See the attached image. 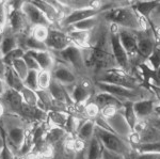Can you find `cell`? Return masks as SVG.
Here are the masks:
<instances>
[{
    "instance_id": "1",
    "label": "cell",
    "mask_w": 160,
    "mask_h": 159,
    "mask_svg": "<svg viewBox=\"0 0 160 159\" xmlns=\"http://www.w3.org/2000/svg\"><path fill=\"white\" fill-rule=\"evenodd\" d=\"M83 53L89 74L93 76L92 78L102 72L120 70L111 48L110 25L104 20L92 30L90 47L83 49Z\"/></svg>"
},
{
    "instance_id": "2",
    "label": "cell",
    "mask_w": 160,
    "mask_h": 159,
    "mask_svg": "<svg viewBox=\"0 0 160 159\" xmlns=\"http://www.w3.org/2000/svg\"><path fill=\"white\" fill-rule=\"evenodd\" d=\"M132 2H121L118 7L102 13V20L110 25H115L118 28L141 31L140 15L131 6Z\"/></svg>"
},
{
    "instance_id": "3",
    "label": "cell",
    "mask_w": 160,
    "mask_h": 159,
    "mask_svg": "<svg viewBox=\"0 0 160 159\" xmlns=\"http://www.w3.org/2000/svg\"><path fill=\"white\" fill-rule=\"evenodd\" d=\"M93 81L121 86L129 89H139L144 87V82L141 78L127 74L121 70H111L99 73L93 78Z\"/></svg>"
},
{
    "instance_id": "4",
    "label": "cell",
    "mask_w": 160,
    "mask_h": 159,
    "mask_svg": "<svg viewBox=\"0 0 160 159\" xmlns=\"http://www.w3.org/2000/svg\"><path fill=\"white\" fill-rule=\"evenodd\" d=\"M94 136L102 142V147L109 151L121 154L125 157L131 156L136 153L127 140L123 139V138H121L120 136H118L112 132L96 126Z\"/></svg>"
},
{
    "instance_id": "5",
    "label": "cell",
    "mask_w": 160,
    "mask_h": 159,
    "mask_svg": "<svg viewBox=\"0 0 160 159\" xmlns=\"http://www.w3.org/2000/svg\"><path fill=\"white\" fill-rule=\"evenodd\" d=\"M56 53L59 59H61V62L69 66L79 78H89L90 77L89 70L86 64V59H84L83 49L75 45H71L66 49Z\"/></svg>"
},
{
    "instance_id": "6",
    "label": "cell",
    "mask_w": 160,
    "mask_h": 159,
    "mask_svg": "<svg viewBox=\"0 0 160 159\" xmlns=\"http://www.w3.org/2000/svg\"><path fill=\"white\" fill-rule=\"evenodd\" d=\"M118 29V26L110 25L111 48H112L113 57H114V59H115V62H117V64H118V67L120 68L121 71L125 72V73H127V74H130V75H133L132 66H131L129 57H128L125 48L123 47L122 43H121Z\"/></svg>"
},
{
    "instance_id": "7",
    "label": "cell",
    "mask_w": 160,
    "mask_h": 159,
    "mask_svg": "<svg viewBox=\"0 0 160 159\" xmlns=\"http://www.w3.org/2000/svg\"><path fill=\"white\" fill-rule=\"evenodd\" d=\"M118 37H120L121 43H122L123 47L125 48L126 52H127L128 57H129L131 66H132L133 75L137 76L136 70H137V67L140 65V60H139V55H138V43H137L136 31L118 28Z\"/></svg>"
},
{
    "instance_id": "8",
    "label": "cell",
    "mask_w": 160,
    "mask_h": 159,
    "mask_svg": "<svg viewBox=\"0 0 160 159\" xmlns=\"http://www.w3.org/2000/svg\"><path fill=\"white\" fill-rule=\"evenodd\" d=\"M136 34L137 43H138L139 60H140V64H142L153 53L154 49L157 46V42L154 35V31L152 29V26L144 31H136Z\"/></svg>"
},
{
    "instance_id": "9",
    "label": "cell",
    "mask_w": 160,
    "mask_h": 159,
    "mask_svg": "<svg viewBox=\"0 0 160 159\" xmlns=\"http://www.w3.org/2000/svg\"><path fill=\"white\" fill-rule=\"evenodd\" d=\"M51 75L55 80L63 84L68 90H69V88L73 89L79 80L77 74L69 66L61 61H56L55 66L51 70Z\"/></svg>"
},
{
    "instance_id": "10",
    "label": "cell",
    "mask_w": 160,
    "mask_h": 159,
    "mask_svg": "<svg viewBox=\"0 0 160 159\" xmlns=\"http://www.w3.org/2000/svg\"><path fill=\"white\" fill-rule=\"evenodd\" d=\"M45 44L51 52H60V51L69 47L71 45H73V43H72L68 32L61 29L50 28L49 34H48Z\"/></svg>"
},
{
    "instance_id": "11",
    "label": "cell",
    "mask_w": 160,
    "mask_h": 159,
    "mask_svg": "<svg viewBox=\"0 0 160 159\" xmlns=\"http://www.w3.org/2000/svg\"><path fill=\"white\" fill-rule=\"evenodd\" d=\"M133 132L140 137V144H151L160 142V130L148 121H138Z\"/></svg>"
},
{
    "instance_id": "12",
    "label": "cell",
    "mask_w": 160,
    "mask_h": 159,
    "mask_svg": "<svg viewBox=\"0 0 160 159\" xmlns=\"http://www.w3.org/2000/svg\"><path fill=\"white\" fill-rule=\"evenodd\" d=\"M8 22H9V30L15 35L28 34L27 32L29 30L30 22L22 10L10 12L8 14Z\"/></svg>"
},
{
    "instance_id": "13",
    "label": "cell",
    "mask_w": 160,
    "mask_h": 159,
    "mask_svg": "<svg viewBox=\"0 0 160 159\" xmlns=\"http://www.w3.org/2000/svg\"><path fill=\"white\" fill-rule=\"evenodd\" d=\"M107 122L114 134H117L121 138L128 141V138L130 137V135L132 134L133 130L131 129L129 124L126 121L125 117L123 114V109L120 110L114 117L108 119Z\"/></svg>"
},
{
    "instance_id": "14",
    "label": "cell",
    "mask_w": 160,
    "mask_h": 159,
    "mask_svg": "<svg viewBox=\"0 0 160 159\" xmlns=\"http://www.w3.org/2000/svg\"><path fill=\"white\" fill-rule=\"evenodd\" d=\"M22 11L25 13L30 25H33L32 27H35V26H45V27L49 28L51 26L49 20L46 18V16L43 14V12L38 7H35L31 1L24 2Z\"/></svg>"
},
{
    "instance_id": "15",
    "label": "cell",
    "mask_w": 160,
    "mask_h": 159,
    "mask_svg": "<svg viewBox=\"0 0 160 159\" xmlns=\"http://www.w3.org/2000/svg\"><path fill=\"white\" fill-rule=\"evenodd\" d=\"M104 11H100V10L96 9H91V7H88V9H81V10H75L68 14L66 17H64L63 19L60 22V24L62 27H65L66 29L69 28L71 26H73L74 24H77L79 22H82L84 19L91 18V17L97 16V15L102 14Z\"/></svg>"
},
{
    "instance_id": "16",
    "label": "cell",
    "mask_w": 160,
    "mask_h": 159,
    "mask_svg": "<svg viewBox=\"0 0 160 159\" xmlns=\"http://www.w3.org/2000/svg\"><path fill=\"white\" fill-rule=\"evenodd\" d=\"M0 102L4 105L8 106L11 111L14 113L22 115V105H24V101H22V97L20 92H17L13 89L7 88L4 94L0 98Z\"/></svg>"
},
{
    "instance_id": "17",
    "label": "cell",
    "mask_w": 160,
    "mask_h": 159,
    "mask_svg": "<svg viewBox=\"0 0 160 159\" xmlns=\"http://www.w3.org/2000/svg\"><path fill=\"white\" fill-rule=\"evenodd\" d=\"M48 92L50 93V95L52 96V98L55 99L56 102H59L61 104H64L66 106H72V105H75L73 99L71 97V94H69L68 90L61 84L59 81L55 80L52 78L49 86V89H48Z\"/></svg>"
},
{
    "instance_id": "18",
    "label": "cell",
    "mask_w": 160,
    "mask_h": 159,
    "mask_svg": "<svg viewBox=\"0 0 160 159\" xmlns=\"http://www.w3.org/2000/svg\"><path fill=\"white\" fill-rule=\"evenodd\" d=\"M158 102L156 98L143 99V101L133 102V109L138 117L139 121H146L154 115V109L156 102Z\"/></svg>"
},
{
    "instance_id": "19",
    "label": "cell",
    "mask_w": 160,
    "mask_h": 159,
    "mask_svg": "<svg viewBox=\"0 0 160 159\" xmlns=\"http://www.w3.org/2000/svg\"><path fill=\"white\" fill-rule=\"evenodd\" d=\"M32 58L35 59V61L40 65L41 71H50L53 68L56 64V58L53 57L52 52L50 50L48 51H27Z\"/></svg>"
},
{
    "instance_id": "20",
    "label": "cell",
    "mask_w": 160,
    "mask_h": 159,
    "mask_svg": "<svg viewBox=\"0 0 160 159\" xmlns=\"http://www.w3.org/2000/svg\"><path fill=\"white\" fill-rule=\"evenodd\" d=\"M66 32H68L73 45L81 48V49H88L90 47L92 31H79V30L68 29Z\"/></svg>"
},
{
    "instance_id": "21",
    "label": "cell",
    "mask_w": 160,
    "mask_h": 159,
    "mask_svg": "<svg viewBox=\"0 0 160 159\" xmlns=\"http://www.w3.org/2000/svg\"><path fill=\"white\" fill-rule=\"evenodd\" d=\"M92 102H95V104L99 107V109L104 108L106 106H110V105L118 106V108H121V109L124 108V102L118 101L117 97H114L109 93H106V92L97 91V90L92 97Z\"/></svg>"
},
{
    "instance_id": "22",
    "label": "cell",
    "mask_w": 160,
    "mask_h": 159,
    "mask_svg": "<svg viewBox=\"0 0 160 159\" xmlns=\"http://www.w3.org/2000/svg\"><path fill=\"white\" fill-rule=\"evenodd\" d=\"M35 7H38L43 14L46 16V18L49 20L51 25L53 24H60L61 16L59 12L49 3V1H42V0H37V1H31Z\"/></svg>"
},
{
    "instance_id": "23",
    "label": "cell",
    "mask_w": 160,
    "mask_h": 159,
    "mask_svg": "<svg viewBox=\"0 0 160 159\" xmlns=\"http://www.w3.org/2000/svg\"><path fill=\"white\" fill-rule=\"evenodd\" d=\"M158 3L159 1H135L131 3V6L139 15L143 16L144 18L149 22L152 14L154 13Z\"/></svg>"
},
{
    "instance_id": "24",
    "label": "cell",
    "mask_w": 160,
    "mask_h": 159,
    "mask_svg": "<svg viewBox=\"0 0 160 159\" xmlns=\"http://www.w3.org/2000/svg\"><path fill=\"white\" fill-rule=\"evenodd\" d=\"M4 82H6L7 87L10 89H13L17 92H20L22 89L25 88L24 80L15 73V71L13 70L11 66L7 67V73L6 77H4Z\"/></svg>"
},
{
    "instance_id": "25",
    "label": "cell",
    "mask_w": 160,
    "mask_h": 159,
    "mask_svg": "<svg viewBox=\"0 0 160 159\" xmlns=\"http://www.w3.org/2000/svg\"><path fill=\"white\" fill-rule=\"evenodd\" d=\"M25 134H26V130L24 127H20V126L9 127V130H8L9 140L17 151H19L20 148H22V144H24Z\"/></svg>"
},
{
    "instance_id": "26",
    "label": "cell",
    "mask_w": 160,
    "mask_h": 159,
    "mask_svg": "<svg viewBox=\"0 0 160 159\" xmlns=\"http://www.w3.org/2000/svg\"><path fill=\"white\" fill-rule=\"evenodd\" d=\"M95 127H96V125H95V122L93 120H86V121H83L82 124L80 125L76 137L88 143L94 137Z\"/></svg>"
},
{
    "instance_id": "27",
    "label": "cell",
    "mask_w": 160,
    "mask_h": 159,
    "mask_svg": "<svg viewBox=\"0 0 160 159\" xmlns=\"http://www.w3.org/2000/svg\"><path fill=\"white\" fill-rule=\"evenodd\" d=\"M102 150H104V147H102V142L94 136L88 142L86 150V159H102Z\"/></svg>"
},
{
    "instance_id": "28",
    "label": "cell",
    "mask_w": 160,
    "mask_h": 159,
    "mask_svg": "<svg viewBox=\"0 0 160 159\" xmlns=\"http://www.w3.org/2000/svg\"><path fill=\"white\" fill-rule=\"evenodd\" d=\"M102 22V14H99V15H97V16L91 17V18L84 19V20H82V22L74 24L73 26H71L69 28H68V29L79 30V31H92V30H94L97 26L100 25Z\"/></svg>"
},
{
    "instance_id": "29",
    "label": "cell",
    "mask_w": 160,
    "mask_h": 159,
    "mask_svg": "<svg viewBox=\"0 0 160 159\" xmlns=\"http://www.w3.org/2000/svg\"><path fill=\"white\" fill-rule=\"evenodd\" d=\"M17 35L12 33L9 30V32L2 33V40H1V53L2 58L15 48H17Z\"/></svg>"
},
{
    "instance_id": "30",
    "label": "cell",
    "mask_w": 160,
    "mask_h": 159,
    "mask_svg": "<svg viewBox=\"0 0 160 159\" xmlns=\"http://www.w3.org/2000/svg\"><path fill=\"white\" fill-rule=\"evenodd\" d=\"M68 135L66 130L64 128L61 127H51L49 130L46 132V135L44 137V141L46 143L50 145H53L55 147L56 144H58L60 141H62L64 139V137Z\"/></svg>"
},
{
    "instance_id": "31",
    "label": "cell",
    "mask_w": 160,
    "mask_h": 159,
    "mask_svg": "<svg viewBox=\"0 0 160 159\" xmlns=\"http://www.w3.org/2000/svg\"><path fill=\"white\" fill-rule=\"evenodd\" d=\"M69 114L64 111H56V110H50L47 112V120L49 123L55 127L65 128L66 123H68Z\"/></svg>"
},
{
    "instance_id": "32",
    "label": "cell",
    "mask_w": 160,
    "mask_h": 159,
    "mask_svg": "<svg viewBox=\"0 0 160 159\" xmlns=\"http://www.w3.org/2000/svg\"><path fill=\"white\" fill-rule=\"evenodd\" d=\"M123 114L125 117L126 121L129 124L131 129H135L137 123H138V117H137L135 109H133V102H125L123 108Z\"/></svg>"
},
{
    "instance_id": "33",
    "label": "cell",
    "mask_w": 160,
    "mask_h": 159,
    "mask_svg": "<svg viewBox=\"0 0 160 159\" xmlns=\"http://www.w3.org/2000/svg\"><path fill=\"white\" fill-rule=\"evenodd\" d=\"M20 94H22V101H24L25 104L29 105V106H33V107H38V95L37 93V91H33L27 87H25L24 89L20 91Z\"/></svg>"
},
{
    "instance_id": "34",
    "label": "cell",
    "mask_w": 160,
    "mask_h": 159,
    "mask_svg": "<svg viewBox=\"0 0 160 159\" xmlns=\"http://www.w3.org/2000/svg\"><path fill=\"white\" fill-rule=\"evenodd\" d=\"M51 80H52V75H51L50 71H40L38 75V90L47 91V90L49 89Z\"/></svg>"
},
{
    "instance_id": "35",
    "label": "cell",
    "mask_w": 160,
    "mask_h": 159,
    "mask_svg": "<svg viewBox=\"0 0 160 159\" xmlns=\"http://www.w3.org/2000/svg\"><path fill=\"white\" fill-rule=\"evenodd\" d=\"M49 29L50 28L45 27V26H35V27L31 28L30 35L34 37L35 40L45 43L48 37V34H49Z\"/></svg>"
},
{
    "instance_id": "36",
    "label": "cell",
    "mask_w": 160,
    "mask_h": 159,
    "mask_svg": "<svg viewBox=\"0 0 160 159\" xmlns=\"http://www.w3.org/2000/svg\"><path fill=\"white\" fill-rule=\"evenodd\" d=\"M151 71H156L160 66V46L157 45L153 53L148 57L145 62H143Z\"/></svg>"
},
{
    "instance_id": "37",
    "label": "cell",
    "mask_w": 160,
    "mask_h": 159,
    "mask_svg": "<svg viewBox=\"0 0 160 159\" xmlns=\"http://www.w3.org/2000/svg\"><path fill=\"white\" fill-rule=\"evenodd\" d=\"M11 67L15 71V73H16L17 75L22 79V80H25L26 77H27V75H28V73H29V70H28L27 65H26V63H25V61L22 58L15 60L14 62L12 63Z\"/></svg>"
},
{
    "instance_id": "38",
    "label": "cell",
    "mask_w": 160,
    "mask_h": 159,
    "mask_svg": "<svg viewBox=\"0 0 160 159\" xmlns=\"http://www.w3.org/2000/svg\"><path fill=\"white\" fill-rule=\"evenodd\" d=\"M83 110H84V115H86V117L89 120H95L100 114L99 107L92 101L87 102V104L84 105Z\"/></svg>"
},
{
    "instance_id": "39",
    "label": "cell",
    "mask_w": 160,
    "mask_h": 159,
    "mask_svg": "<svg viewBox=\"0 0 160 159\" xmlns=\"http://www.w3.org/2000/svg\"><path fill=\"white\" fill-rule=\"evenodd\" d=\"M25 53L26 52L22 49V48L17 47V48H15L14 50H12L11 52H9L8 55L4 56V57L2 58V60H3V62L6 63L8 66H11L12 63L14 62L15 60H17V59L24 58Z\"/></svg>"
},
{
    "instance_id": "40",
    "label": "cell",
    "mask_w": 160,
    "mask_h": 159,
    "mask_svg": "<svg viewBox=\"0 0 160 159\" xmlns=\"http://www.w3.org/2000/svg\"><path fill=\"white\" fill-rule=\"evenodd\" d=\"M38 71H29L27 77H26V79L24 80L25 87H27V88L33 90V91H38Z\"/></svg>"
},
{
    "instance_id": "41",
    "label": "cell",
    "mask_w": 160,
    "mask_h": 159,
    "mask_svg": "<svg viewBox=\"0 0 160 159\" xmlns=\"http://www.w3.org/2000/svg\"><path fill=\"white\" fill-rule=\"evenodd\" d=\"M136 153H160V142L151 144H140L135 148Z\"/></svg>"
},
{
    "instance_id": "42",
    "label": "cell",
    "mask_w": 160,
    "mask_h": 159,
    "mask_svg": "<svg viewBox=\"0 0 160 159\" xmlns=\"http://www.w3.org/2000/svg\"><path fill=\"white\" fill-rule=\"evenodd\" d=\"M120 110H122L121 108H118V106H114V105H110V106H106L104 108L100 109V117H102L104 119L108 120L110 117H114L115 114L118 113Z\"/></svg>"
},
{
    "instance_id": "43",
    "label": "cell",
    "mask_w": 160,
    "mask_h": 159,
    "mask_svg": "<svg viewBox=\"0 0 160 159\" xmlns=\"http://www.w3.org/2000/svg\"><path fill=\"white\" fill-rule=\"evenodd\" d=\"M22 59H24L26 65H27V67H28V70H29V71H38V72L41 71L40 65H38V62L35 61V59L32 58L31 56H29L28 53H25V56H24V58H22Z\"/></svg>"
},
{
    "instance_id": "44",
    "label": "cell",
    "mask_w": 160,
    "mask_h": 159,
    "mask_svg": "<svg viewBox=\"0 0 160 159\" xmlns=\"http://www.w3.org/2000/svg\"><path fill=\"white\" fill-rule=\"evenodd\" d=\"M102 159H125V156L121 155V154H118L115 152H112V151H109L104 147Z\"/></svg>"
},
{
    "instance_id": "45",
    "label": "cell",
    "mask_w": 160,
    "mask_h": 159,
    "mask_svg": "<svg viewBox=\"0 0 160 159\" xmlns=\"http://www.w3.org/2000/svg\"><path fill=\"white\" fill-rule=\"evenodd\" d=\"M133 159H160V153H135Z\"/></svg>"
},
{
    "instance_id": "46",
    "label": "cell",
    "mask_w": 160,
    "mask_h": 159,
    "mask_svg": "<svg viewBox=\"0 0 160 159\" xmlns=\"http://www.w3.org/2000/svg\"><path fill=\"white\" fill-rule=\"evenodd\" d=\"M8 11H7V2L0 1V25L4 26L8 19Z\"/></svg>"
},
{
    "instance_id": "47",
    "label": "cell",
    "mask_w": 160,
    "mask_h": 159,
    "mask_svg": "<svg viewBox=\"0 0 160 159\" xmlns=\"http://www.w3.org/2000/svg\"><path fill=\"white\" fill-rule=\"evenodd\" d=\"M160 22V1L158 3V6H157V7L155 9L154 13L152 14L151 16V19H149V22Z\"/></svg>"
},
{
    "instance_id": "48",
    "label": "cell",
    "mask_w": 160,
    "mask_h": 159,
    "mask_svg": "<svg viewBox=\"0 0 160 159\" xmlns=\"http://www.w3.org/2000/svg\"><path fill=\"white\" fill-rule=\"evenodd\" d=\"M7 67H8V65L3 62L2 58H0V78H1L2 80H4V77H6Z\"/></svg>"
},
{
    "instance_id": "49",
    "label": "cell",
    "mask_w": 160,
    "mask_h": 159,
    "mask_svg": "<svg viewBox=\"0 0 160 159\" xmlns=\"http://www.w3.org/2000/svg\"><path fill=\"white\" fill-rule=\"evenodd\" d=\"M149 124L153 125L154 127H156L157 129L160 130V117H149L148 120H146Z\"/></svg>"
},
{
    "instance_id": "50",
    "label": "cell",
    "mask_w": 160,
    "mask_h": 159,
    "mask_svg": "<svg viewBox=\"0 0 160 159\" xmlns=\"http://www.w3.org/2000/svg\"><path fill=\"white\" fill-rule=\"evenodd\" d=\"M2 159H14L13 154L11 153L9 147H4L3 150H2Z\"/></svg>"
},
{
    "instance_id": "51",
    "label": "cell",
    "mask_w": 160,
    "mask_h": 159,
    "mask_svg": "<svg viewBox=\"0 0 160 159\" xmlns=\"http://www.w3.org/2000/svg\"><path fill=\"white\" fill-rule=\"evenodd\" d=\"M7 84L6 82H4V80H2L1 78H0V98L2 97V95L4 94V92H6V90H7Z\"/></svg>"
},
{
    "instance_id": "52",
    "label": "cell",
    "mask_w": 160,
    "mask_h": 159,
    "mask_svg": "<svg viewBox=\"0 0 160 159\" xmlns=\"http://www.w3.org/2000/svg\"><path fill=\"white\" fill-rule=\"evenodd\" d=\"M153 117H160V102H156V106H155V109H154V115H153Z\"/></svg>"
},
{
    "instance_id": "53",
    "label": "cell",
    "mask_w": 160,
    "mask_h": 159,
    "mask_svg": "<svg viewBox=\"0 0 160 159\" xmlns=\"http://www.w3.org/2000/svg\"><path fill=\"white\" fill-rule=\"evenodd\" d=\"M3 114H4V105L0 102V117H1Z\"/></svg>"
},
{
    "instance_id": "54",
    "label": "cell",
    "mask_w": 160,
    "mask_h": 159,
    "mask_svg": "<svg viewBox=\"0 0 160 159\" xmlns=\"http://www.w3.org/2000/svg\"><path fill=\"white\" fill-rule=\"evenodd\" d=\"M3 147H4V141L1 138V136H0V151L3 150Z\"/></svg>"
},
{
    "instance_id": "55",
    "label": "cell",
    "mask_w": 160,
    "mask_h": 159,
    "mask_svg": "<svg viewBox=\"0 0 160 159\" xmlns=\"http://www.w3.org/2000/svg\"><path fill=\"white\" fill-rule=\"evenodd\" d=\"M135 155V154H133ZM133 155H131V156H127V157H125V159H133Z\"/></svg>"
},
{
    "instance_id": "56",
    "label": "cell",
    "mask_w": 160,
    "mask_h": 159,
    "mask_svg": "<svg viewBox=\"0 0 160 159\" xmlns=\"http://www.w3.org/2000/svg\"><path fill=\"white\" fill-rule=\"evenodd\" d=\"M149 24H153V25H157V26H160V22H155V24H154V22H149Z\"/></svg>"
},
{
    "instance_id": "57",
    "label": "cell",
    "mask_w": 160,
    "mask_h": 159,
    "mask_svg": "<svg viewBox=\"0 0 160 159\" xmlns=\"http://www.w3.org/2000/svg\"><path fill=\"white\" fill-rule=\"evenodd\" d=\"M0 132H1V129H0Z\"/></svg>"
}]
</instances>
